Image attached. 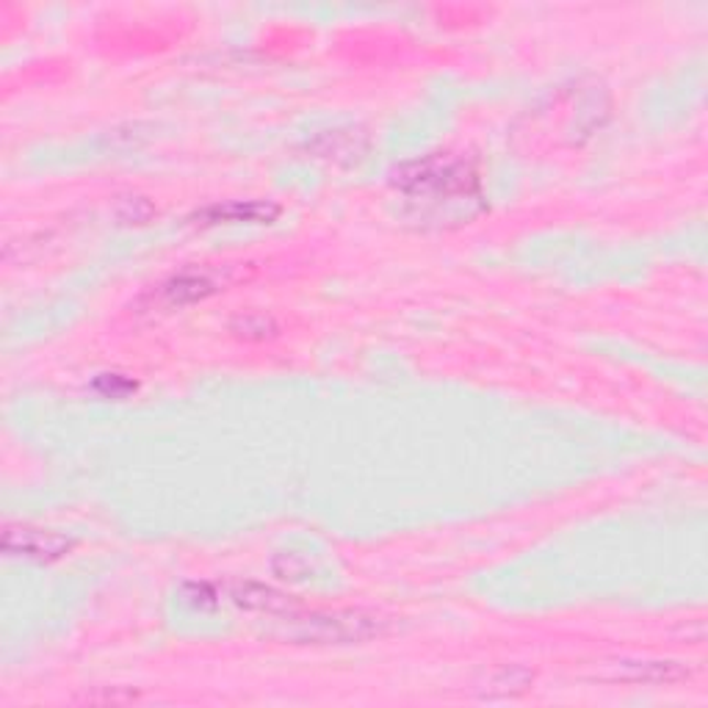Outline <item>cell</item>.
I'll list each match as a JSON object with an SVG mask.
<instances>
[{"mask_svg": "<svg viewBox=\"0 0 708 708\" xmlns=\"http://www.w3.org/2000/svg\"><path fill=\"white\" fill-rule=\"evenodd\" d=\"M391 183L410 203H424L429 208H437V205H448V208L459 205L465 210L470 205L477 210L484 208L477 166L462 155L432 153L407 161L393 172Z\"/></svg>", "mask_w": 708, "mask_h": 708, "instance_id": "cell-1", "label": "cell"}, {"mask_svg": "<svg viewBox=\"0 0 708 708\" xmlns=\"http://www.w3.org/2000/svg\"><path fill=\"white\" fill-rule=\"evenodd\" d=\"M73 548L75 540L62 532H53V529L9 523L7 532H3V554L36 562V565H51V562L64 559Z\"/></svg>", "mask_w": 708, "mask_h": 708, "instance_id": "cell-3", "label": "cell"}, {"mask_svg": "<svg viewBox=\"0 0 708 708\" xmlns=\"http://www.w3.org/2000/svg\"><path fill=\"white\" fill-rule=\"evenodd\" d=\"M689 675V669L678 662H623L618 664L614 678L629 684H673Z\"/></svg>", "mask_w": 708, "mask_h": 708, "instance_id": "cell-7", "label": "cell"}, {"mask_svg": "<svg viewBox=\"0 0 708 708\" xmlns=\"http://www.w3.org/2000/svg\"><path fill=\"white\" fill-rule=\"evenodd\" d=\"M181 596H183V601L188 603V607L199 609V612H208V609H216L221 603L219 589H216L214 584H205V581L183 584Z\"/></svg>", "mask_w": 708, "mask_h": 708, "instance_id": "cell-9", "label": "cell"}, {"mask_svg": "<svg viewBox=\"0 0 708 708\" xmlns=\"http://www.w3.org/2000/svg\"><path fill=\"white\" fill-rule=\"evenodd\" d=\"M221 601H230L241 609H250V612H269V614H285L291 612V601L274 589L263 587V584L252 581H232L227 587L219 589Z\"/></svg>", "mask_w": 708, "mask_h": 708, "instance_id": "cell-5", "label": "cell"}, {"mask_svg": "<svg viewBox=\"0 0 708 708\" xmlns=\"http://www.w3.org/2000/svg\"><path fill=\"white\" fill-rule=\"evenodd\" d=\"M280 216V205L269 199H230V203H214L192 216L197 225H272Z\"/></svg>", "mask_w": 708, "mask_h": 708, "instance_id": "cell-4", "label": "cell"}, {"mask_svg": "<svg viewBox=\"0 0 708 708\" xmlns=\"http://www.w3.org/2000/svg\"><path fill=\"white\" fill-rule=\"evenodd\" d=\"M153 214H155V208L144 197L126 199V205L120 208V219L128 221V225H144V221H148Z\"/></svg>", "mask_w": 708, "mask_h": 708, "instance_id": "cell-11", "label": "cell"}, {"mask_svg": "<svg viewBox=\"0 0 708 708\" xmlns=\"http://www.w3.org/2000/svg\"><path fill=\"white\" fill-rule=\"evenodd\" d=\"M139 382L131 380L126 374H100L95 382H91V391L100 393L102 399H128L131 393H137Z\"/></svg>", "mask_w": 708, "mask_h": 708, "instance_id": "cell-10", "label": "cell"}, {"mask_svg": "<svg viewBox=\"0 0 708 708\" xmlns=\"http://www.w3.org/2000/svg\"><path fill=\"white\" fill-rule=\"evenodd\" d=\"M230 333L241 340H266L277 333V324L263 313H241L230 322Z\"/></svg>", "mask_w": 708, "mask_h": 708, "instance_id": "cell-8", "label": "cell"}, {"mask_svg": "<svg viewBox=\"0 0 708 708\" xmlns=\"http://www.w3.org/2000/svg\"><path fill=\"white\" fill-rule=\"evenodd\" d=\"M385 631V620L360 609H340V612H285L283 640L296 645H358L374 640Z\"/></svg>", "mask_w": 708, "mask_h": 708, "instance_id": "cell-2", "label": "cell"}, {"mask_svg": "<svg viewBox=\"0 0 708 708\" xmlns=\"http://www.w3.org/2000/svg\"><path fill=\"white\" fill-rule=\"evenodd\" d=\"M214 291H216V283L208 277V274L183 272L166 280V283L159 288V296L164 305L186 307V305H197V302L208 299Z\"/></svg>", "mask_w": 708, "mask_h": 708, "instance_id": "cell-6", "label": "cell"}]
</instances>
